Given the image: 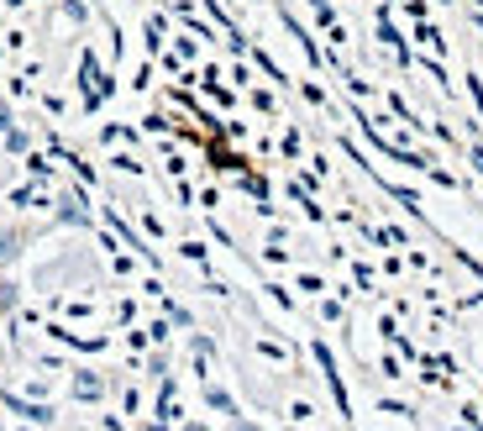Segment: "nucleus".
Masks as SVG:
<instances>
[{
	"mask_svg": "<svg viewBox=\"0 0 483 431\" xmlns=\"http://www.w3.org/2000/svg\"><path fill=\"white\" fill-rule=\"evenodd\" d=\"M74 389H79V400H95V394H100V379H79Z\"/></svg>",
	"mask_w": 483,
	"mask_h": 431,
	"instance_id": "nucleus-1",
	"label": "nucleus"
}]
</instances>
